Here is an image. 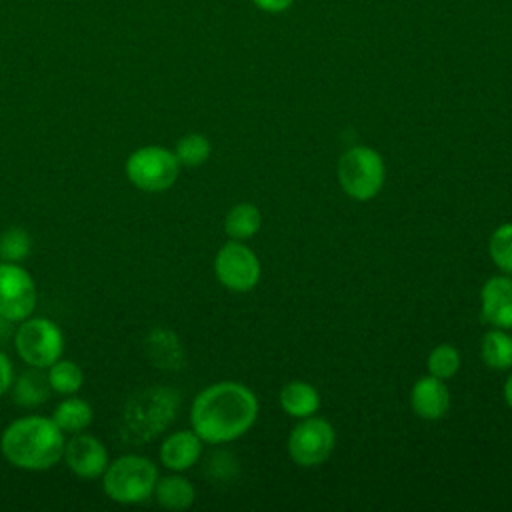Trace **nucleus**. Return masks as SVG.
Masks as SVG:
<instances>
[{
	"mask_svg": "<svg viewBox=\"0 0 512 512\" xmlns=\"http://www.w3.org/2000/svg\"><path fill=\"white\" fill-rule=\"evenodd\" d=\"M214 274L226 290L246 294L258 286L262 264L258 254L246 242L228 240L214 256Z\"/></svg>",
	"mask_w": 512,
	"mask_h": 512,
	"instance_id": "1a4fd4ad",
	"label": "nucleus"
},
{
	"mask_svg": "<svg viewBox=\"0 0 512 512\" xmlns=\"http://www.w3.org/2000/svg\"><path fill=\"white\" fill-rule=\"evenodd\" d=\"M62 460L74 476L82 480H96L102 478L110 462V456L108 448L100 438L86 432H78L70 434V438L66 440Z\"/></svg>",
	"mask_w": 512,
	"mask_h": 512,
	"instance_id": "9b49d317",
	"label": "nucleus"
},
{
	"mask_svg": "<svg viewBox=\"0 0 512 512\" xmlns=\"http://www.w3.org/2000/svg\"><path fill=\"white\" fill-rule=\"evenodd\" d=\"M204 450V440L190 430L170 432L158 450L160 464L170 472H186L198 464Z\"/></svg>",
	"mask_w": 512,
	"mask_h": 512,
	"instance_id": "4468645a",
	"label": "nucleus"
},
{
	"mask_svg": "<svg viewBox=\"0 0 512 512\" xmlns=\"http://www.w3.org/2000/svg\"><path fill=\"white\" fill-rule=\"evenodd\" d=\"M180 392L170 386H146L134 392L120 414V438L126 444H148L158 438L176 418Z\"/></svg>",
	"mask_w": 512,
	"mask_h": 512,
	"instance_id": "7ed1b4c3",
	"label": "nucleus"
},
{
	"mask_svg": "<svg viewBox=\"0 0 512 512\" xmlns=\"http://www.w3.org/2000/svg\"><path fill=\"white\" fill-rule=\"evenodd\" d=\"M14 382V366L12 360L6 356V352L0 350V396L10 390Z\"/></svg>",
	"mask_w": 512,
	"mask_h": 512,
	"instance_id": "bb28decb",
	"label": "nucleus"
},
{
	"mask_svg": "<svg viewBox=\"0 0 512 512\" xmlns=\"http://www.w3.org/2000/svg\"><path fill=\"white\" fill-rule=\"evenodd\" d=\"M174 154L184 168H198L208 162L212 156V142L208 136L200 132H188L182 138H178L174 146Z\"/></svg>",
	"mask_w": 512,
	"mask_h": 512,
	"instance_id": "5701e85b",
	"label": "nucleus"
},
{
	"mask_svg": "<svg viewBox=\"0 0 512 512\" xmlns=\"http://www.w3.org/2000/svg\"><path fill=\"white\" fill-rule=\"evenodd\" d=\"M144 352L160 370H182L186 364L184 346L178 334L170 328H154L144 338Z\"/></svg>",
	"mask_w": 512,
	"mask_h": 512,
	"instance_id": "2eb2a0df",
	"label": "nucleus"
},
{
	"mask_svg": "<svg viewBox=\"0 0 512 512\" xmlns=\"http://www.w3.org/2000/svg\"><path fill=\"white\" fill-rule=\"evenodd\" d=\"M36 300L38 294L32 274L22 264L0 260V316L18 324L32 316Z\"/></svg>",
	"mask_w": 512,
	"mask_h": 512,
	"instance_id": "9d476101",
	"label": "nucleus"
},
{
	"mask_svg": "<svg viewBox=\"0 0 512 512\" xmlns=\"http://www.w3.org/2000/svg\"><path fill=\"white\" fill-rule=\"evenodd\" d=\"M66 434L48 416H22L12 420L0 436V452L8 464L26 472H42L60 464Z\"/></svg>",
	"mask_w": 512,
	"mask_h": 512,
	"instance_id": "f03ea898",
	"label": "nucleus"
},
{
	"mask_svg": "<svg viewBox=\"0 0 512 512\" xmlns=\"http://www.w3.org/2000/svg\"><path fill=\"white\" fill-rule=\"evenodd\" d=\"M278 404L294 420L318 414L322 398L316 386H312L306 380H290L280 388Z\"/></svg>",
	"mask_w": 512,
	"mask_h": 512,
	"instance_id": "dca6fc26",
	"label": "nucleus"
},
{
	"mask_svg": "<svg viewBox=\"0 0 512 512\" xmlns=\"http://www.w3.org/2000/svg\"><path fill=\"white\" fill-rule=\"evenodd\" d=\"M256 8H260L262 12H268V14H280V12H286L296 0H250Z\"/></svg>",
	"mask_w": 512,
	"mask_h": 512,
	"instance_id": "cd10ccee",
	"label": "nucleus"
},
{
	"mask_svg": "<svg viewBox=\"0 0 512 512\" xmlns=\"http://www.w3.org/2000/svg\"><path fill=\"white\" fill-rule=\"evenodd\" d=\"M480 320L490 328L512 330V276L494 274L480 288Z\"/></svg>",
	"mask_w": 512,
	"mask_h": 512,
	"instance_id": "f8f14e48",
	"label": "nucleus"
},
{
	"mask_svg": "<svg viewBox=\"0 0 512 512\" xmlns=\"http://www.w3.org/2000/svg\"><path fill=\"white\" fill-rule=\"evenodd\" d=\"M32 250V236L22 226H10L0 234V260L22 264Z\"/></svg>",
	"mask_w": 512,
	"mask_h": 512,
	"instance_id": "a878e982",
	"label": "nucleus"
},
{
	"mask_svg": "<svg viewBox=\"0 0 512 512\" xmlns=\"http://www.w3.org/2000/svg\"><path fill=\"white\" fill-rule=\"evenodd\" d=\"M336 178L348 198L356 202H368L376 198L384 188L386 162L376 148L356 144L340 154L336 164Z\"/></svg>",
	"mask_w": 512,
	"mask_h": 512,
	"instance_id": "39448f33",
	"label": "nucleus"
},
{
	"mask_svg": "<svg viewBox=\"0 0 512 512\" xmlns=\"http://www.w3.org/2000/svg\"><path fill=\"white\" fill-rule=\"evenodd\" d=\"M50 418L56 422V426L64 434H78V432H84L92 424L94 408L84 398L70 394V396H64L54 406Z\"/></svg>",
	"mask_w": 512,
	"mask_h": 512,
	"instance_id": "a211bd4d",
	"label": "nucleus"
},
{
	"mask_svg": "<svg viewBox=\"0 0 512 512\" xmlns=\"http://www.w3.org/2000/svg\"><path fill=\"white\" fill-rule=\"evenodd\" d=\"M488 256L502 274L512 276V222H504L492 230L488 238Z\"/></svg>",
	"mask_w": 512,
	"mask_h": 512,
	"instance_id": "393cba45",
	"label": "nucleus"
},
{
	"mask_svg": "<svg viewBox=\"0 0 512 512\" xmlns=\"http://www.w3.org/2000/svg\"><path fill=\"white\" fill-rule=\"evenodd\" d=\"M480 358L494 372L512 370V334L510 330L490 328L480 340Z\"/></svg>",
	"mask_w": 512,
	"mask_h": 512,
	"instance_id": "aec40b11",
	"label": "nucleus"
},
{
	"mask_svg": "<svg viewBox=\"0 0 512 512\" xmlns=\"http://www.w3.org/2000/svg\"><path fill=\"white\" fill-rule=\"evenodd\" d=\"M460 366H462L460 350L454 344H450V342L436 344L428 352V358H426L428 374H432V376H436L440 380H448V378L456 376Z\"/></svg>",
	"mask_w": 512,
	"mask_h": 512,
	"instance_id": "b1692460",
	"label": "nucleus"
},
{
	"mask_svg": "<svg viewBox=\"0 0 512 512\" xmlns=\"http://www.w3.org/2000/svg\"><path fill=\"white\" fill-rule=\"evenodd\" d=\"M10 392H12L14 404L24 406V408H34L48 400L52 388L48 384L46 374H42L40 368L28 366L26 372L14 376Z\"/></svg>",
	"mask_w": 512,
	"mask_h": 512,
	"instance_id": "6ab92c4d",
	"label": "nucleus"
},
{
	"mask_svg": "<svg viewBox=\"0 0 512 512\" xmlns=\"http://www.w3.org/2000/svg\"><path fill=\"white\" fill-rule=\"evenodd\" d=\"M158 466L142 454H122L108 462L102 474L104 494L118 504L134 506L152 498Z\"/></svg>",
	"mask_w": 512,
	"mask_h": 512,
	"instance_id": "20e7f679",
	"label": "nucleus"
},
{
	"mask_svg": "<svg viewBox=\"0 0 512 512\" xmlns=\"http://www.w3.org/2000/svg\"><path fill=\"white\" fill-rule=\"evenodd\" d=\"M152 498L166 510H186L196 500V488L182 472H172L158 478Z\"/></svg>",
	"mask_w": 512,
	"mask_h": 512,
	"instance_id": "f3484780",
	"label": "nucleus"
},
{
	"mask_svg": "<svg viewBox=\"0 0 512 512\" xmlns=\"http://www.w3.org/2000/svg\"><path fill=\"white\" fill-rule=\"evenodd\" d=\"M180 162L174 150L160 144H146L136 148L124 164V174L128 182L150 194L166 192L172 188L180 176Z\"/></svg>",
	"mask_w": 512,
	"mask_h": 512,
	"instance_id": "423d86ee",
	"label": "nucleus"
},
{
	"mask_svg": "<svg viewBox=\"0 0 512 512\" xmlns=\"http://www.w3.org/2000/svg\"><path fill=\"white\" fill-rule=\"evenodd\" d=\"M46 378H48L52 392H56L60 396L76 394L84 384V372H82L80 364H76L74 360H68V358H58L56 362H52L46 368Z\"/></svg>",
	"mask_w": 512,
	"mask_h": 512,
	"instance_id": "4be33fe9",
	"label": "nucleus"
},
{
	"mask_svg": "<svg viewBox=\"0 0 512 512\" xmlns=\"http://www.w3.org/2000/svg\"><path fill=\"white\" fill-rule=\"evenodd\" d=\"M260 412L258 396L238 380H220L202 388L190 404V428L204 444L224 446L242 438Z\"/></svg>",
	"mask_w": 512,
	"mask_h": 512,
	"instance_id": "f257e3e1",
	"label": "nucleus"
},
{
	"mask_svg": "<svg viewBox=\"0 0 512 512\" xmlns=\"http://www.w3.org/2000/svg\"><path fill=\"white\" fill-rule=\"evenodd\" d=\"M262 228V212L252 202L234 204L224 216V232L230 240H250Z\"/></svg>",
	"mask_w": 512,
	"mask_h": 512,
	"instance_id": "412c9836",
	"label": "nucleus"
},
{
	"mask_svg": "<svg viewBox=\"0 0 512 512\" xmlns=\"http://www.w3.org/2000/svg\"><path fill=\"white\" fill-rule=\"evenodd\" d=\"M336 448V430L322 416H306L292 426L286 450L290 460L300 468H316L324 464Z\"/></svg>",
	"mask_w": 512,
	"mask_h": 512,
	"instance_id": "6e6552de",
	"label": "nucleus"
},
{
	"mask_svg": "<svg viewBox=\"0 0 512 512\" xmlns=\"http://www.w3.org/2000/svg\"><path fill=\"white\" fill-rule=\"evenodd\" d=\"M510 374H508V378H506V382H504V388H502V394H504V400H506V404L512 408V370H508Z\"/></svg>",
	"mask_w": 512,
	"mask_h": 512,
	"instance_id": "c85d7f7f",
	"label": "nucleus"
},
{
	"mask_svg": "<svg viewBox=\"0 0 512 512\" xmlns=\"http://www.w3.org/2000/svg\"><path fill=\"white\" fill-rule=\"evenodd\" d=\"M446 380H440L432 374L420 376L412 388H410V408L412 412L426 422H436L446 416L450 410V390L444 384Z\"/></svg>",
	"mask_w": 512,
	"mask_h": 512,
	"instance_id": "ddd939ff",
	"label": "nucleus"
},
{
	"mask_svg": "<svg viewBox=\"0 0 512 512\" xmlns=\"http://www.w3.org/2000/svg\"><path fill=\"white\" fill-rule=\"evenodd\" d=\"M14 348L26 366L44 370L62 358L64 332L50 318L28 316L16 326Z\"/></svg>",
	"mask_w": 512,
	"mask_h": 512,
	"instance_id": "0eeeda50",
	"label": "nucleus"
}]
</instances>
